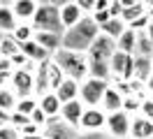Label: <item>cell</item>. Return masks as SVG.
Listing matches in <instances>:
<instances>
[{
    "mask_svg": "<svg viewBox=\"0 0 153 139\" xmlns=\"http://www.w3.org/2000/svg\"><path fill=\"white\" fill-rule=\"evenodd\" d=\"M144 35H146V37L153 42V14L149 16V26H146V30H144Z\"/></svg>",
    "mask_w": 153,
    "mask_h": 139,
    "instance_id": "cell-38",
    "label": "cell"
},
{
    "mask_svg": "<svg viewBox=\"0 0 153 139\" xmlns=\"http://www.w3.org/2000/svg\"><path fill=\"white\" fill-rule=\"evenodd\" d=\"M33 35H35V30H33V26H30V23H16L14 33H12V39L21 46V44H26V42H30V39H33Z\"/></svg>",
    "mask_w": 153,
    "mask_h": 139,
    "instance_id": "cell-27",
    "label": "cell"
},
{
    "mask_svg": "<svg viewBox=\"0 0 153 139\" xmlns=\"http://www.w3.org/2000/svg\"><path fill=\"white\" fill-rule=\"evenodd\" d=\"M125 33V23L121 21L118 16H114V19H109L105 26H100V35H105V37H109V39H118V37Z\"/></svg>",
    "mask_w": 153,
    "mask_h": 139,
    "instance_id": "cell-25",
    "label": "cell"
},
{
    "mask_svg": "<svg viewBox=\"0 0 153 139\" xmlns=\"http://www.w3.org/2000/svg\"><path fill=\"white\" fill-rule=\"evenodd\" d=\"M0 72H5V74H12V72H14L10 58H0Z\"/></svg>",
    "mask_w": 153,
    "mask_h": 139,
    "instance_id": "cell-37",
    "label": "cell"
},
{
    "mask_svg": "<svg viewBox=\"0 0 153 139\" xmlns=\"http://www.w3.org/2000/svg\"><path fill=\"white\" fill-rule=\"evenodd\" d=\"M107 123V114L100 107H86L79 120V132H102Z\"/></svg>",
    "mask_w": 153,
    "mask_h": 139,
    "instance_id": "cell-8",
    "label": "cell"
},
{
    "mask_svg": "<svg viewBox=\"0 0 153 139\" xmlns=\"http://www.w3.org/2000/svg\"><path fill=\"white\" fill-rule=\"evenodd\" d=\"M19 137H21L19 130L14 128V125H10V123L0 128V139H19Z\"/></svg>",
    "mask_w": 153,
    "mask_h": 139,
    "instance_id": "cell-35",
    "label": "cell"
},
{
    "mask_svg": "<svg viewBox=\"0 0 153 139\" xmlns=\"http://www.w3.org/2000/svg\"><path fill=\"white\" fill-rule=\"evenodd\" d=\"M144 88H146V95H153V74H151V79L146 81V86H144Z\"/></svg>",
    "mask_w": 153,
    "mask_h": 139,
    "instance_id": "cell-40",
    "label": "cell"
},
{
    "mask_svg": "<svg viewBox=\"0 0 153 139\" xmlns=\"http://www.w3.org/2000/svg\"><path fill=\"white\" fill-rule=\"evenodd\" d=\"M151 70H153V58H151Z\"/></svg>",
    "mask_w": 153,
    "mask_h": 139,
    "instance_id": "cell-43",
    "label": "cell"
},
{
    "mask_svg": "<svg viewBox=\"0 0 153 139\" xmlns=\"http://www.w3.org/2000/svg\"><path fill=\"white\" fill-rule=\"evenodd\" d=\"M56 97L60 100V104H65V102H72V100H79V83L72 81V79H65V81L58 86Z\"/></svg>",
    "mask_w": 153,
    "mask_h": 139,
    "instance_id": "cell-24",
    "label": "cell"
},
{
    "mask_svg": "<svg viewBox=\"0 0 153 139\" xmlns=\"http://www.w3.org/2000/svg\"><path fill=\"white\" fill-rule=\"evenodd\" d=\"M114 51H116L114 39H109V37H105V35H97V39L88 46L86 56H88V60H109V58L114 56Z\"/></svg>",
    "mask_w": 153,
    "mask_h": 139,
    "instance_id": "cell-9",
    "label": "cell"
},
{
    "mask_svg": "<svg viewBox=\"0 0 153 139\" xmlns=\"http://www.w3.org/2000/svg\"><path fill=\"white\" fill-rule=\"evenodd\" d=\"M33 72H35V65L12 72L10 91L16 95V100H21V97H35V95H33Z\"/></svg>",
    "mask_w": 153,
    "mask_h": 139,
    "instance_id": "cell-5",
    "label": "cell"
},
{
    "mask_svg": "<svg viewBox=\"0 0 153 139\" xmlns=\"http://www.w3.org/2000/svg\"><path fill=\"white\" fill-rule=\"evenodd\" d=\"M105 132L109 135V139H128V132H130V116H128L125 111L107 114Z\"/></svg>",
    "mask_w": 153,
    "mask_h": 139,
    "instance_id": "cell-7",
    "label": "cell"
},
{
    "mask_svg": "<svg viewBox=\"0 0 153 139\" xmlns=\"http://www.w3.org/2000/svg\"><path fill=\"white\" fill-rule=\"evenodd\" d=\"M47 93H51L49 91V60L35 65V72H33V95L42 97Z\"/></svg>",
    "mask_w": 153,
    "mask_h": 139,
    "instance_id": "cell-13",
    "label": "cell"
},
{
    "mask_svg": "<svg viewBox=\"0 0 153 139\" xmlns=\"http://www.w3.org/2000/svg\"><path fill=\"white\" fill-rule=\"evenodd\" d=\"M134 56H144V58H153V42L144 33H137V46H134Z\"/></svg>",
    "mask_w": 153,
    "mask_h": 139,
    "instance_id": "cell-28",
    "label": "cell"
},
{
    "mask_svg": "<svg viewBox=\"0 0 153 139\" xmlns=\"http://www.w3.org/2000/svg\"><path fill=\"white\" fill-rule=\"evenodd\" d=\"M100 109L105 114H116V111H123V95L116 91L114 86L109 83L107 86L105 95H102V102H100Z\"/></svg>",
    "mask_w": 153,
    "mask_h": 139,
    "instance_id": "cell-16",
    "label": "cell"
},
{
    "mask_svg": "<svg viewBox=\"0 0 153 139\" xmlns=\"http://www.w3.org/2000/svg\"><path fill=\"white\" fill-rule=\"evenodd\" d=\"M19 54V44L12 39V35H5L2 44H0V58H14Z\"/></svg>",
    "mask_w": 153,
    "mask_h": 139,
    "instance_id": "cell-33",
    "label": "cell"
},
{
    "mask_svg": "<svg viewBox=\"0 0 153 139\" xmlns=\"http://www.w3.org/2000/svg\"><path fill=\"white\" fill-rule=\"evenodd\" d=\"M109 72H111V83L114 81H132L134 56L123 54V51H114V56L109 58Z\"/></svg>",
    "mask_w": 153,
    "mask_h": 139,
    "instance_id": "cell-4",
    "label": "cell"
},
{
    "mask_svg": "<svg viewBox=\"0 0 153 139\" xmlns=\"http://www.w3.org/2000/svg\"><path fill=\"white\" fill-rule=\"evenodd\" d=\"M37 2L35 0H14L12 2V14L16 19V23H30L35 16Z\"/></svg>",
    "mask_w": 153,
    "mask_h": 139,
    "instance_id": "cell-15",
    "label": "cell"
},
{
    "mask_svg": "<svg viewBox=\"0 0 153 139\" xmlns=\"http://www.w3.org/2000/svg\"><path fill=\"white\" fill-rule=\"evenodd\" d=\"M149 14V7H146V2L142 0H123V12H121V21H123L125 26L128 23H132L137 19H142Z\"/></svg>",
    "mask_w": 153,
    "mask_h": 139,
    "instance_id": "cell-14",
    "label": "cell"
},
{
    "mask_svg": "<svg viewBox=\"0 0 153 139\" xmlns=\"http://www.w3.org/2000/svg\"><path fill=\"white\" fill-rule=\"evenodd\" d=\"M151 58H144V56H134V74L132 79L137 83H142V86H146V81L151 79Z\"/></svg>",
    "mask_w": 153,
    "mask_h": 139,
    "instance_id": "cell-23",
    "label": "cell"
},
{
    "mask_svg": "<svg viewBox=\"0 0 153 139\" xmlns=\"http://www.w3.org/2000/svg\"><path fill=\"white\" fill-rule=\"evenodd\" d=\"M10 77H12V74L0 72V88H7V86H10Z\"/></svg>",
    "mask_w": 153,
    "mask_h": 139,
    "instance_id": "cell-39",
    "label": "cell"
},
{
    "mask_svg": "<svg viewBox=\"0 0 153 139\" xmlns=\"http://www.w3.org/2000/svg\"><path fill=\"white\" fill-rule=\"evenodd\" d=\"M88 79L111 83V72H109V60H88Z\"/></svg>",
    "mask_w": 153,
    "mask_h": 139,
    "instance_id": "cell-22",
    "label": "cell"
},
{
    "mask_svg": "<svg viewBox=\"0 0 153 139\" xmlns=\"http://www.w3.org/2000/svg\"><path fill=\"white\" fill-rule=\"evenodd\" d=\"M76 139H109V135H107L105 130L102 132H79Z\"/></svg>",
    "mask_w": 153,
    "mask_h": 139,
    "instance_id": "cell-36",
    "label": "cell"
},
{
    "mask_svg": "<svg viewBox=\"0 0 153 139\" xmlns=\"http://www.w3.org/2000/svg\"><path fill=\"white\" fill-rule=\"evenodd\" d=\"M97 35H100V28L93 23L91 16H86V19H81L76 26L67 28L65 33H63V46L60 49L76 51V54H86L88 46L97 39Z\"/></svg>",
    "mask_w": 153,
    "mask_h": 139,
    "instance_id": "cell-1",
    "label": "cell"
},
{
    "mask_svg": "<svg viewBox=\"0 0 153 139\" xmlns=\"http://www.w3.org/2000/svg\"><path fill=\"white\" fill-rule=\"evenodd\" d=\"M65 79H67V77L60 72V67H58L56 63H51V60H49V91L56 93V91H58V86L65 81Z\"/></svg>",
    "mask_w": 153,
    "mask_h": 139,
    "instance_id": "cell-29",
    "label": "cell"
},
{
    "mask_svg": "<svg viewBox=\"0 0 153 139\" xmlns=\"http://www.w3.org/2000/svg\"><path fill=\"white\" fill-rule=\"evenodd\" d=\"M76 132L74 128L65 125L60 118H49L47 125L42 128V137L44 139H76Z\"/></svg>",
    "mask_w": 153,
    "mask_h": 139,
    "instance_id": "cell-10",
    "label": "cell"
},
{
    "mask_svg": "<svg viewBox=\"0 0 153 139\" xmlns=\"http://www.w3.org/2000/svg\"><path fill=\"white\" fill-rule=\"evenodd\" d=\"M107 86H109V83L97 81V79H86V81H81L79 83V102H81L84 107H100Z\"/></svg>",
    "mask_w": 153,
    "mask_h": 139,
    "instance_id": "cell-6",
    "label": "cell"
},
{
    "mask_svg": "<svg viewBox=\"0 0 153 139\" xmlns=\"http://www.w3.org/2000/svg\"><path fill=\"white\" fill-rule=\"evenodd\" d=\"M58 14H60V23H63V30L76 26L84 16V12L79 9L76 0H60V7H58Z\"/></svg>",
    "mask_w": 153,
    "mask_h": 139,
    "instance_id": "cell-11",
    "label": "cell"
},
{
    "mask_svg": "<svg viewBox=\"0 0 153 139\" xmlns=\"http://www.w3.org/2000/svg\"><path fill=\"white\" fill-rule=\"evenodd\" d=\"M51 63H56L60 67V72L65 74L67 79L81 83L88 79V56L86 54H76V51H65L58 49L56 54L51 56Z\"/></svg>",
    "mask_w": 153,
    "mask_h": 139,
    "instance_id": "cell-2",
    "label": "cell"
},
{
    "mask_svg": "<svg viewBox=\"0 0 153 139\" xmlns=\"http://www.w3.org/2000/svg\"><path fill=\"white\" fill-rule=\"evenodd\" d=\"M33 39H35L47 54H51V56L63 46V35H58V33H35Z\"/></svg>",
    "mask_w": 153,
    "mask_h": 139,
    "instance_id": "cell-19",
    "label": "cell"
},
{
    "mask_svg": "<svg viewBox=\"0 0 153 139\" xmlns=\"http://www.w3.org/2000/svg\"><path fill=\"white\" fill-rule=\"evenodd\" d=\"M16 107V95L10 91V86L7 88H0V109L5 111V114H12Z\"/></svg>",
    "mask_w": 153,
    "mask_h": 139,
    "instance_id": "cell-30",
    "label": "cell"
},
{
    "mask_svg": "<svg viewBox=\"0 0 153 139\" xmlns=\"http://www.w3.org/2000/svg\"><path fill=\"white\" fill-rule=\"evenodd\" d=\"M142 100L144 97H139V95H128V97H123V111L130 116V118H132V116H139Z\"/></svg>",
    "mask_w": 153,
    "mask_h": 139,
    "instance_id": "cell-31",
    "label": "cell"
},
{
    "mask_svg": "<svg viewBox=\"0 0 153 139\" xmlns=\"http://www.w3.org/2000/svg\"><path fill=\"white\" fill-rule=\"evenodd\" d=\"M16 28V19L12 14V2L0 0V33L2 35H12Z\"/></svg>",
    "mask_w": 153,
    "mask_h": 139,
    "instance_id": "cell-21",
    "label": "cell"
},
{
    "mask_svg": "<svg viewBox=\"0 0 153 139\" xmlns=\"http://www.w3.org/2000/svg\"><path fill=\"white\" fill-rule=\"evenodd\" d=\"M37 107L42 109V114H44L47 118H58L63 104H60V100L56 97V93H47V95L37 97Z\"/></svg>",
    "mask_w": 153,
    "mask_h": 139,
    "instance_id": "cell-20",
    "label": "cell"
},
{
    "mask_svg": "<svg viewBox=\"0 0 153 139\" xmlns=\"http://www.w3.org/2000/svg\"><path fill=\"white\" fill-rule=\"evenodd\" d=\"M19 51L26 58H28L33 65H39V63H47V60H51V54H47L42 46L35 42V39H30V42H26V44H21L19 46Z\"/></svg>",
    "mask_w": 153,
    "mask_h": 139,
    "instance_id": "cell-18",
    "label": "cell"
},
{
    "mask_svg": "<svg viewBox=\"0 0 153 139\" xmlns=\"http://www.w3.org/2000/svg\"><path fill=\"white\" fill-rule=\"evenodd\" d=\"M139 116L153 123V97H149V95H146V97L142 100V109H139Z\"/></svg>",
    "mask_w": 153,
    "mask_h": 139,
    "instance_id": "cell-34",
    "label": "cell"
},
{
    "mask_svg": "<svg viewBox=\"0 0 153 139\" xmlns=\"http://www.w3.org/2000/svg\"><path fill=\"white\" fill-rule=\"evenodd\" d=\"M37 109V97H21V100H16V107H14V111L16 114H21V116H28Z\"/></svg>",
    "mask_w": 153,
    "mask_h": 139,
    "instance_id": "cell-32",
    "label": "cell"
},
{
    "mask_svg": "<svg viewBox=\"0 0 153 139\" xmlns=\"http://www.w3.org/2000/svg\"><path fill=\"white\" fill-rule=\"evenodd\" d=\"M2 125H7V123H2V120H0V128H2Z\"/></svg>",
    "mask_w": 153,
    "mask_h": 139,
    "instance_id": "cell-42",
    "label": "cell"
},
{
    "mask_svg": "<svg viewBox=\"0 0 153 139\" xmlns=\"http://www.w3.org/2000/svg\"><path fill=\"white\" fill-rule=\"evenodd\" d=\"M149 139H153V137H149Z\"/></svg>",
    "mask_w": 153,
    "mask_h": 139,
    "instance_id": "cell-44",
    "label": "cell"
},
{
    "mask_svg": "<svg viewBox=\"0 0 153 139\" xmlns=\"http://www.w3.org/2000/svg\"><path fill=\"white\" fill-rule=\"evenodd\" d=\"M19 139H44L42 135H30V137H19Z\"/></svg>",
    "mask_w": 153,
    "mask_h": 139,
    "instance_id": "cell-41",
    "label": "cell"
},
{
    "mask_svg": "<svg viewBox=\"0 0 153 139\" xmlns=\"http://www.w3.org/2000/svg\"><path fill=\"white\" fill-rule=\"evenodd\" d=\"M149 137H153V123L142 118V116H132L128 139H149Z\"/></svg>",
    "mask_w": 153,
    "mask_h": 139,
    "instance_id": "cell-17",
    "label": "cell"
},
{
    "mask_svg": "<svg viewBox=\"0 0 153 139\" xmlns=\"http://www.w3.org/2000/svg\"><path fill=\"white\" fill-rule=\"evenodd\" d=\"M58 7H60V0L56 2H49V0H39L37 9H35V16L30 21V26L35 33H58L63 35V23H60V14H58Z\"/></svg>",
    "mask_w": 153,
    "mask_h": 139,
    "instance_id": "cell-3",
    "label": "cell"
},
{
    "mask_svg": "<svg viewBox=\"0 0 153 139\" xmlns=\"http://www.w3.org/2000/svg\"><path fill=\"white\" fill-rule=\"evenodd\" d=\"M84 104L79 100H72V102H65L63 107H60V114H58V118L63 120L65 125H70V128H74L76 132H79V120H81V114H84Z\"/></svg>",
    "mask_w": 153,
    "mask_h": 139,
    "instance_id": "cell-12",
    "label": "cell"
},
{
    "mask_svg": "<svg viewBox=\"0 0 153 139\" xmlns=\"http://www.w3.org/2000/svg\"><path fill=\"white\" fill-rule=\"evenodd\" d=\"M134 46H137V33H132V30L125 28V33L116 39V51H123V54L134 56Z\"/></svg>",
    "mask_w": 153,
    "mask_h": 139,
    "instance_id": "cell-26",
    "label": "cell"
}]
</instances>
